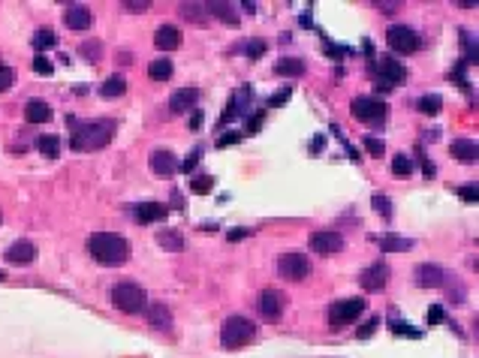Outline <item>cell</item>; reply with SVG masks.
<instances>
[{
    "instance_id": "6da1fadb",
    "label": "cell",
    "mask_w": 479,
    "mask_h": 358,
    "mask_svg": "<svg viewBox=\"0 0 479 358\" xmlns=\"http://www.w3.org/2000/svg\"><path fill=\"white\" fill-rule=\"evenodd\" d=\"M88 253L94 256L99 265H124L130 259V244H127L124 235H115V232H94L88 238Z\"/></svg>"
},
{
    "instance_id": "7a4b0ae2",
    "label": "cell",
    "mask_w": 479,
    "mask_h": 358,
    "mask_svg": "<svg viewBox=\"0 0 479 358\" xmlns=\"http://www.w3.org/2000/svg\"><path fill=\"white\" fill-rule=\"evenodd\" d=\"M70 127H72V151H97L103 145L112 142L115 136V121H88L81 124L76 117H70Z\"/></svg>"
},
{
    "instance_id": "3957f363",
    "label": "cell",
    "mask_w": 479,
    "mask_h": 358,
    "mask_svg": "<svg viewBox=\"0 0 479 358\" xmlns=\"http://www.w3.org/2000/svg\"><path fill=\"white\" fill-rule=\"evenodd\" d=\"M253 337H257V325H253L247 316H229L223 323L220 341H223L226 350H241V346H247Z\"/></svg>"
},
{
    "instance_id": "277c9868",
    "label": "cell",
    "mask_w": 479,
    "mask_h": 358,
    "mask_svg": "<svg viewBox=\"0 0 479 358\" xmlns=\"http://www.w3.org/2000/svg\"><path fill=\"white\" fill-rule=\"evenodd\" d=\"M112 304L121 310V314H142L148 307V295H145L142 286L136 283H117L112 289Z\"/></svg>"
},
{
    "instance_id": "5b68a950",
    "label": "cell",
    "mask_w": 479,
    "mask_h": 358,
    "mask_svg": "<svg viewBox=\"0 0 479 358\" xmlns=\"http://www.w3.org/2000/svg\"><path fill=\"white\" fill-rule=\"evenodd\" d=\"M350 112L362 124H383L389 108H386L383 99H377V97H356L350 106Z\"/></svg>"
},
{
    "instance_id": "8992f818",
    "label": "cell",
    "mask_w": 479,
    "mask_h": 358,
    "mask_svg": "<svg viewBox=\"0 0 479 358\" xmlns=\"http://www.w3.org/2000/svg\"><path fill=\"white\" fill-rule=\"evenodd\" d=\"M386 42H389V49L398 51V54H413V51L422 49L419 33H416L413 27H407V24L389 27V31H386Z\"/></svg>"
},
{
    "instance_id": "52a82bcc",
    "label": "cell",
    "mask_w": 479,
    "mask_h": 358,
    "mask_svg": "<svg viewBox=\"0 0 479 358\" xmlns=\"http://www.w3.org/2000/svg\"><path fill=\"white\" fill-rule=\"evenodd\" d=\"M365 304H368L365 298H341L338 304H332L329 307V323H332V328L347 325V323H356V319L365 314Z\"/></svg>"
},
{
    "instance_id": "ba28073f",
    "label": "cell",
    "mask_w": 479,
    "mask_h": 358,
    "mask_svg": "<svg viewBox=\"0 0 479 358\" xmlns=\"http://www.w3.org/2000/svg\"><path fill=\"white\" fill-rule=\"evenodd\" d=\"M277 274L284 280H293V283H302L307 274H311V259L302 253H284L277 259Z\"/></svg>"
},
{
    "instance_id": "9c48e42d",
    "label": "cell",
    "mask_w": 479,
    "mask_h": 358,
    "mask_svg": "<svg viewBox=\"0 0 479 358\" xmlns=\"http://www.w3.org/2000/svg\"><path fill=\"white\" fill-rule=\"evenodd\" d=\"M359 283L365 286V292H380L389 283V268L383 262H374L371 268H365L359 274Z\"/></svg>"
},
{
    "instance_id": "30bf717a",
    "label": "cell",
    "mask_w": 479,
    "mask_h": 358,
    "mask_svg": "<svg viewBox=\"0 0 479 358\" xmlns=\"http://www.w3.org/2000/svg\"><path fill=\"white\" fill-rule=\"evenodd\" d=\"M63 24H67L70 31H88V27L94 24V15H90V9L85 3H70L67 13H63Z\"/></svg>"
},
{
    "instance_id": "8fae6325",
    "label": "cell",
    "mask_w": 479,
    "mask_h": 358,
    "mask_svg": "<svg viewBox=\"0 0 479 358\" xmlns=\"http://www.w3.org/2000/svg\"><path fill=\"white\" fill-rule=\"evenodd\" d=\"M307 244H311V250L325 253V256L343 250V238L338 232H314L311 238H307Z\"/></svg>"
},
{
    "instance_id": "7c38bea8",
    "label": "cell",
    "mask_w": 479,
    "mask_h": 358,
    "mask_svg": "<svg viewBox=\"0 0 479 358\" xmlns=\"http://www.w3.org/2000/svg\"><path fill=\"white\" fill-rule=\"evenodd\" d=\"M259 314L266 319H280L284 316V295L277 289H266L259 295Z\"/></svg>"
},
{
    "instance_id": "4fadbf2b",
    "label": "cell",
    "mask_w": 479,
    "mask_h": 358,
    "mask_svg": "<svg viewBox=\"0 0 479 358\" xmlns=\"http://www.w3.org/2000/svg\"><path fill=\"white\" fill-rule=\"evenodd\" d=\"M374 76H380V79H386L389 81V85H401V81L407 79V70L401 67V63H398L395 58H383V60H380L377 63V67H374Z\"/></svg>"
},
{
    "instance_id": "5bb4252c",
    "label": "cell",
    "mask_w": 479,
    "mask_h": 358,
    "mask_svg": "<svg viewBox=\"0 0 479 358\" xmlns=\"http://www.w3.org/2000/svg\"><path fill=\"white\" fill-rule=\"evenodd\" d=\"M443 268L440 265H434V262H422L419 268H416V286H422V289H434V286H440L443 283Z\"/></svg>"
},
{
    "instance_id": "9a60e30c",
    "label": "cell",
    "mask_w": 479,
    "mask_h": 358,
    "mask_svg": "<svg viewBox=\"0 0 479 358\" xmlns=\"http://www.w3.org/2000/svg\"><path fill=\"white\" fill-rule=\"evenodd\" d=\"M151 169L157 172L160 178H172L178 172V160L172 151H154L151 154Z\"/></svg>"
},
{
    "instance_id": "2e32d148",
    "label": "cell",
    "mask_w": 479,
    "mask_h": 358,
    "mask_svg": "<svg viewBox=\"0 0 479 358\" xmlns=\"http://www.w3.org/2000/svg\"><path fill=\"white\" fill-rule=\"evenodd\" d=\"M166 205H160V202H142L139 208H136V220L139 223H160V220H166Z\"/></svg>"
},
{
    "instance_id": "e0dca14e",
    "label": "cell",
    "mask_w": 479,
    "mask_h": 358,
    "mask_svg": "<svg viewBox=\"0 0 479 358\" xmlns=\"http://www.w3.org/2000/svg\"><path fill=\"white\" fill-rule=\"evenodd\" d=\"M154 45H157L160 51L178 49V45H181V31H178V27H172V24H163L160 31L154 33Z\"/></svg>"
},
{
    "instance_id": "ac0fdd59",
    "label": "cell",
    "mask_w": 479,
    "mask_h": 358,
    "mask_svg": "<svg viewBox=\"0 0 479 358\" xmlns=\"http://www.w3.org/2000/svg\"><path fill=\"white\" fill-rule=\"evenodd\" d=\"M24 117H27V124H49L51 106L45 103V99H31V103L24 106Z\"/></svg>"
},
{
    "instance_id": "d6986e66",
    "label": "cell",
    "mask_w": 479,
    "mask_h": 358,
    "mask_svg": "<svg viewBox=\"0 0 479 358\" xmlns=\"http://www.w3.org/2000/svg\"><path fill=\"white\" fill-rule=\"evenodd\" d=\"M196 99H199V94L193 88H181V90H175L172 94V99H169V108L175 115H181V112H190V108L196 106Z\"/></svg>"
},
{
    "instance_id": "ffe728a7",
    "label": "cell",
    "mask_w": 479,
    "mask_h": 358,
    "mask_svg": "<svg viewBox=\"0 0 479 358\" xmlns=\"http://www.w3.org/2000/svg\"><path fill=\"white\" fill-rule=\"evenodd\" d=\"M6 259L15 262V265L33 262V259H36V247H33V241H15V244L6 250Z\"/></svg>"
},
{
    "instance_id": "44dd1931",
    "label": "cell",
    "mask_w": 479,
    "mask_h": 358,
    "mask_svg": "<svg viewBox=\"0 0 479 358\" xmlns=\"http://www.w3.org/2000/svg\"><path fill=\"white\" fill-rule=\"evenodd\" d=\"M449 154L458 163H476L479 148H476V142H470V139H455V142H452V148H449Z\"/></svg>"
},
{
    "instance_id": "7402d4cb",
    "label": "cell",
    "mask_w": 479,
    "mask_h": 358,
    "mask_svg": "<svg viewBox=\"0 0 479 358\" xmlns=\"http://www.w3.org/2000/svg\"><path fill=\"white\" fill-rule=\"evenodd\" d=\"M145 319H148L154 328H169L172 325V314H169V307H163V304H148V307H145Z\"/></svg>"
},
{
    "instance_id": "603a6c76",
    "label": "cell",
    "mask_w": 479,
    "mask_h": 358,
    "mask_svg": "<svg viewBox=\"0 0 479 358\" xmlns=\"http://www.w3.org/2000/svg\"><path fill=\"white\" fill-rule=\"evenodd\" d=\"M275 72H277V76H286V79H298V76H305V60H298V58H280L275 63Z\"/></svg>"
},
{
    "instance_id": "cb8c5ba5",
    "label": "cell",
    "mask_w": 479,
    "mask_h": 358,
    "mask_svg": "<svg viewBox=\"0 0 479 358\" xmlns=\"http://www.w3.org/2000/svg\"><path fill=\"white\" fill-rule=\"evenodd\" d=\"M377 244L383 247V250H395V253L413 250V241H410V238H401V235H380Z\"/></svg>"
},
{
    "instance_id": "d4e9b609",
    "label": "cell",
    "mask_w": 479,
    "mask_h": 358,
    "mask_svg": "<svg viewBox=\"0 0 479 358\" xmlns=\"http://www.w3.org/2000/svg\"><path fill=\"white\" fill-rule=\"evenodd\" d=\"M124 90H127V81H124V76H117V72H115V76H108V79L103 81L99 94H103L106 99H115V97H121Z\"/></svg>"
},
{
    "instance_id": "484cf974",
    "label": "cell",
    "mask_w": 479,
    "mask_h": 358,
    "mask_svg": "<svg viewBox=\"0 0 479 358\" xmlns=\"http://www.w3.org/2000/svg\"><path fill=\"white\" fill-rule=\"evenodd\" d=\"M205 9H208V13H211L214 18H223L226 24H232V27L238 24V13H235V9H232L229 3H208Z\"/></svg>"
},
{
    "instance_id": "4316f807",
    "label": "cell",
    "mask_w": 479,
    "mask_h": 358,
    "mask_svg": "<svg viewBox=\"0 0 479 358\" xmlns=\"http://www.w3.org/2000/svg\"><path fill=\"white\" fill-rule=\"evenodd\" d=\"M416 108H419L422 115H440L443 99H440V94H425V97L416 99Z\"/></svg>"
},
{
    "instance_id": "83f0119b",
    "label": "cell",
    "mask_w": 479,
    "mask_h": 358,
    "mask_svg": "<svg viewBox=\"0 0 479 358\" xmlns=\"http://www.w3.org/2000/svg\"><path fill=\"white\" fill-rule=\"evenodd\" d=\"M36 148H40L42 157L54 160L60 154V139H58V136H40V139H36Z\"/></svg>"
},
{
    "instance_id": "f1b7e54d",
    "label": "cell",
    "mask_w": 479,
    "mask_h": 358,
    "mask_svg": "<svg viewBox=\"0 0 479 358\" xmlns=\"http://www.w3.org/2000/svg\"><path fill=\"white\" fill-rule=\"evenodd\" d=\"M148 72H151V79L166 81V79H172V60H169V58H157V60H151Z\"/></svg>"
},
{
    "instance_id": "f546056e",
    "label": "cell",
    "mask_w": 479,
    "mask_h": 358,
    "mask_svg": "<svg viewBox=\"0 0 479 358\" xmlns=\"http://www.w3.org/2000/svg\"><path fill=\"white\" fill-rule=\"evenodd\" d=\"M392 175H395V178L413 175V160L407 157V154H395V157H392Z\"/></svg>"
},
{
    "instance_id": "4dcf8cb0",
    "label": "cell",
    "mask_w": 479,
    "mask_h": 358,
    "mask_svg": "<svg viewBox=\"0 0 479 358\" xmlns=\"http://www.w3.org/2000/svg\"><path fill=\"white\" fill-rule=\"evenodd\" d=\"M51 45H58V36H54V31L42 27V31L33 33V49L36 51H45V49H51Z\"/></svg>"
},
{
    "instance_id": "1f68e13d",
    "label": "cell",
    "mask_w": 479,
    "mask_h": 358,
    "mask_svg": "<svg viewBox=\"0 0 479 358\" xmlns=\"http://www.w3.org/2000/svg\"><path fill=\"white\" fill-rule=\"evenodd\" d=\"M157 244L166 247V250H184V238L178 232H160L157 235Z\"/></svg>"
},
{
    "instance_id": "d6a6232c",
    "label": "cell",
    "mask_w": 479,
    "mask_h": 358,
    "mask_svg": "<svg viewBox=\"0 0 479 358\" xmlns=\"http://www.w3.org/2000/svg\"><path fill=\"white\" fill-rule=\"evenodd\" d=\"M202 9H205V6H199V3H181L178 13L184 15L187 22H199V24H202V22H205V13H202Z\"/></svg>"
},
{
    "instance_id": "836d02e7",
    "label": "cell",
    "mask_w": 479,
    "mask_h": 358,
    "mask_svg": "<svg viewBox=\"0 0 479 358\" xmlns=\"http://www.w3.org/2000/svg\"><path fill=\"white\" fill-rule=\"evenodd\" d=\"M211 187H214V178H208V175H199V178H190V190L193 193H211Z\"/></svg>"
},
{
    "instance_id": "e575fe53",
    "label": "cell",
    "mask_w": 479,
    "mask_h": 358,
    "mask_svg": "<svg viewBox=\"0 0 479 358\" xmlns=\"http://www.w3.org/2000/svg\"><path fill=\"white\" fill-rule=\"evenodd\" d=\"M13 85H15V70L0 63V94H3V90H9Z\"/></svg>"
},
{
    "instance_id": "d590c367",
    "label": "cell",
    "mask_w": 479,
    "mask_h": 358,
    "mask_svg": "<svg viewBox=\"0 0 479 358\" xmlns=\"http://www.w3.org/2000/svg\"><path fill=\"white\" fill-rule=\"evenodd\" d=\"M458 196L464 199L467 205H476V202H479V187H476V184H464V187L458 190Z\"/></svg>"
},
{
    "instance_id": "8d00e7d4",
    "label": "cell",
    "mask_w": 479,
    "mask_h": 358,
    "mask_svg": "<svg viewBox=\"0 0 479 358\" xmlns=\"http://www.w3.org/2000/svg\"><path fill=\"white\" fill-rule=\"evenodd\" d=\"M374 211H377V214L380 217H392V205H389V199L386 196H380V193H377V196H374Z\"/></svg>"
},
{
    "instance_id": "74e56055",
    "label": "cell",
    "mask_w": 479,
    "mask_h": 358,
    "mask_svg": "<svg viewBox=\"0 0 479 358\" xmlns=\"http://www.w3.org/2000/svg\"><path fill=\"white\" fill-rule=\"evenodd\" d=\"M289 97H293V88H289V85H286V88H280V90H277V94H271V97H268V106H284V103H286V99H289Z\"/></svg>"
},
{
    "instance_id": "f35d334b",
    "label": "cell",
    "mask_w": 479,
    "mask_h": 358,
    "mask_svg": "<svg viewBox=\"0 0 479 358\" xmlns=\"http://www.w3.org/2000/svg\"><path fill=\"white\" fill-rule=\"evenodd\" d=\"M262 54H266V42H262V40L247 42V58H250V60H259Z\"/></svg>"
},
{
    "instance_id": "ab89813d",
    "label": "cell",
    "mask_w": 479,
    "mask_h": 358,
    "mask_svg": "<svg viewBox=\"0 0 479 358\" xmlns=\"http://www.w3.org/2000/svg\"><path fill=\"white\" fill-rule=\"evenodd\" d=\"M121 6L127 9V13H145V9H151L148 0H124Z\"/></svg>"
},
{
    "instance_id": "60d3db41",
    "label": "cell",
    "mask_w": 479,
    "mask_h": 358,
    "mask_svg": "<svg viewBox=\"0 0 479 358\" xmlns=\"http://www.w3.org/2000/svg\"><path fill=\"white\" fill-rule=\"evenodd\" d=\"M392 332H395V334H404V337H419V334H422L419 328L404 325V323H392Z\"/></svg>"
},
{
    "instance_id": "b9f144b4",
    "label": "cell",
    "mask_w": 479,
    "mask_h": 358,
    "mask_svg": "<svg viewBox=\"0 0 479 358\" xmlns=\"http://www.w3.org/2000/svg\"><path fill=\"white\" fill-rule=\"evenodd\" d=\"M238 115V94H232V99H229V108L223 112V117H220V124H229L232 117Z\"/></svg>"
},
{
    "instance_id": "7bdbcfd3",
    "label": "cell",
    "mask_w": 479,
    "mask_h": 358,
    "mask_svg": "<svg viewBox=\"0 0 479 358\" xmlns=\"http://www.w3.org/2000/svg\"><path fill=\"white\" fill-rule=\"evenodd\" d=\"M33 70L40 72V76H51V60L40 54V58H33Z\"/></svg>"
},
{
    "instance_id": "ee69618b",
    "label": "cell",
    "mask_w": 479,
    "mask_h": 358,
    "mask_svg": "<svg viewBox=\"0 0 479 358\" xmlns=\"http://www.w3.org/2000/svg\"><path fill=\"white\" fill-rule=\"evenodd\" d=\"M365 148L374 154V157H383V154H386V145L380 142V139H365Z\"/></svg>"
},
{
    "instance_id": "f6af8a7d",
    "label": "cell",
    "mask_w": 479,
    "mask_h": 358,
    "mask_svg": "<svg viewBox=\"0 0 479 358\" xmlns=\"http://www.w3.org/2000/svg\"><path fill=\"white\" fill-rule=\"evenodd\" d=\"M196 163H199V151H190V157H187L184 163H178V169H181V172H193Z\"/></svg>"
},
{
    "instance_id": "bcb514c9",
    "label": "cell",
    "mask_w": 479,
    "mask_h": 358,
    "mask_svg": "<svg viewBox=\"0 0 479 358\" xmlns=\"http://www.w3.org/2000/svg\"><path fill=\"white\" fill-rule=\"evenodd\" d=\"M238 139H241V133H226V136L217 139V145H220V148H229V145H235Z\"/></svg>"
},
{
    "instance_id": "7dc6e473",
    "label": "cell",
    "mask_w": 479,
    "mask_h": 358,
    "mask_svg": "<svg viewBox=\"0 0 479 358\" xmlns=\"http://www.w3.org/2000/svg\"><path fill=\"white\" fill-rule=\"evenodd\" d=\"M428 323H431V325L443 323V307H437V304H434V307H428Z\"/></svg>"
},
{
    "instance_id": "c3c4849f",
    "label": "cell",
    "mask_w": 479,
    "mask_h": 358,
    "mask_svg": "<svg viewBox=\"0 0 479 358\" xmlns=\"http://www.w3.org/2000/svg\"><path fill=\"white\" fill-rule=\"evenodd\" d=\"M259 127H262V112H257V115H253L250 121H247V133H257Z\"/></svg>"
},
{
    "instance_id": "681fc988",
    "label": "cell",
    "mask_w": 479,
    "mask_h": 358,
    "mask_svg": "<svg viewBox=\"0 0 479 358\" xmlns=\"http://www.w3.org/2000/svg\"><path fill=\"white\" fill-rule=\"evenodd\" d=\"M244 235H247V229H232V232H229V241H241Z\"/></svg>"
},
{
    "instance_id": "f907efd6",
    "label": "cell",
    "mask_w": 479,
    "mask_h": 358,
    "mask_svg": "<svg viewBox=\"0 0 479 358\" xmlns=\"http://www.w3.org/2000/svg\"><path fill=\"white\" fill-rule=\"evenodd\" d=\"M325 51H329V54H334V58H341V54H347V49H338V45H325Z\"/></svg>"
},
{
    "instance_id": "816d5d0a",
    "label": "cell",
    "mask_w": 479,
    "mask_h": 358,
    "mask_svg": "<svg viewBox=\"0 0 479 358\" xmlns=\"http://www.w3.org/2000/svg\"><path fill=\"white\" fill-rule=\"evenodd\" d=\"M377 9H380V13H395V9H398V3H374Z\"/></svg>"
},
{
    "instance_id": "f5cc1de1",
    "label": "cell",
    "mask_w": 479,
    "mask_h": 358,
    "mask_svg": "<svg viewBox=\"0 0 479 358\" xmlns=\"http://www.w3.org/2000/svg\"><path fill=\"white\" fill-rule=\"evenodd\" d=\"M81 51H85V54H99V51H103V49H99V45H97V42H88V45H85V49H81Z\"/></svg>"
},
{
    "instance_id": "db71d44e",
    "label": "cell",
    "mask_w": 479,
    "mask_h": 358,
    "mask_svg": "<svg viewBox=\"0 0 479 358\" xmlns=\"http://www.w3.org/2000/svg\"><path fill=\"white\" fill-rule=\"evenodd\" d=\"M199 124H202V112H193V115H190V127H193V130H196Z\"/></svg>"
},
{
    "instance_id": "11a10c76",
    "label": "cell",
    "mask_w": 479,
    "mask_h": 358,
    "mask_svg": "<svg viewBox=\"0 0 479 358\" xmlns=\"http://www.w3.org/2000/svg\"><path fill=\"white\" fill-rule=\"evenodd\" d=\"M130 60H133V54H127V51L117 54V63H130Z\"/></svg>"
}]
</instances>
